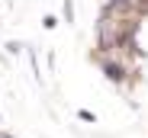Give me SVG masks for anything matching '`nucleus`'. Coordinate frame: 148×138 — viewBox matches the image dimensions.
I'll return each instance as SVG.
<instances>
[{
  "mask_svg": "<svg viewBox=\"0 0 148 138\" xmlns=\"http://www.w3.org/2000/svg\"><path fill=\"white\" fill-rule=\"evenodd\" d=\"M3 52H7V55H23V52H26V45L13 39V42H7V45H3Z\"/></svg>",
  "mask_w": 148,
  "mask_h": 138,
  "instance_id": "1",
  "label": "nucleus"
},
{
  "mask_svg": "<svg viewBox=\"0 0 148 138\" xmlns=\"http://www.w3.org/2000/svg\"><path fill=\"white\" fill-rule=\"evenodd\" d=\"M55 26H58V16L45 13V16H42V29H55Z\"/></svg>",
  "mask_w": 148,
  "mask_h": 138,
  "instance_id": "2",
  "label": "nucleus"
},
{
  "mask_svg": "<svg viewBox=\"0 0 148 138\" xmlns=\"http://www.w3.org/2000/svg\"><path fill=\"white\" fill-rule=\"evenodd\" d=\"M77 119H84V122H90V125L97 122V116H93L90 109H77Z\"/></svg>",
  "mask_w": 148,
  "mask_h": 138,
  "instance_id": "3",
  "label": "nucleus"
},
{
  "mask_svg": "<svg viewBox=\"0 0 148 138\" xmlns=\"http://www.w3.org/2000/svg\"><path fill=\"white\" fill-rule=\"evenodd\" d=\"M64 19L74 22V0H64Z\"/></svg>",
  "mask_w": 148,
  "mask_h": 138,
  "instance_id": "4",
  "label": "nucleus"
},
{
  "mask_svg": "<svg viewBox=\"0 0 148 138\" xmlns=\"http://www.w3.org/2000/svg\"><path fill=\"white\" fill-rule=\"evenodd\" d=\"M0 122H3V112H0Z\"/></svg>",
  "mask_w": 148,
  "mask_h": 138,
  "instance_id": "5",
  "label": "nucleus"
}]
</instances>
